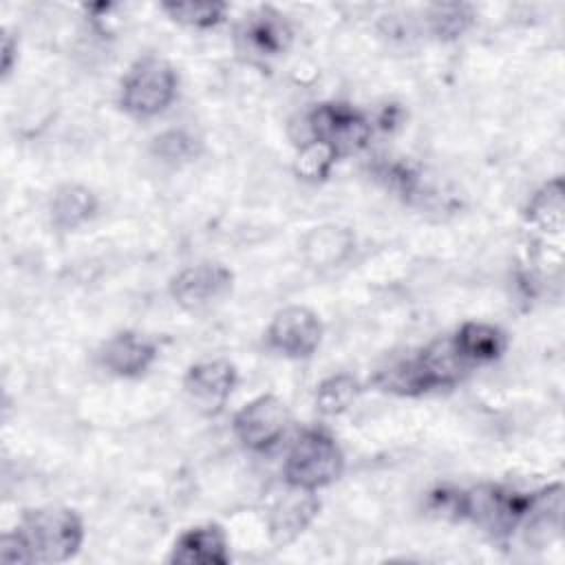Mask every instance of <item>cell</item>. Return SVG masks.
I'll list each match as a JSON object with an SVG mask.
<instances>
[{
  "instance_id": "obj_2",
  "label": "cell",
  "mask_w": 565,
  "mask_h": 565,
  "mask_svg": "<svg viewBox=\"0 0 565 565\" xmlns=\"http://www.w3.org/2000/svg\"><path fill=\"white\" fill-rule=\"evenodd\" d=\"M31 563H62L77 554L84 527L79 516L68 508H40L22 516L20 527Z\"/></svg>"
},
{
  "instance_id": "obj_22",
  "label": "cell",
  "mask_w": 565,
  "mask_h": 565,
  "mask_svg": "<svg viewBox=\"0 0 565 565\" xmlns=\"http://www.w3.org/2000/svg\"><path fill=\"white\" fill-rule=\"evenodd\" d=\"M13 51H15V44H13L11 35L4 33V40H2V73H4V75H9V71H11Z\"/></svg>"
},
{
  "instance_id": "obj_10",
  "label": "cell",
  "mask_w": 565,
  "mask_h": 565,
  "mask_svg": "<svg viewBox=\"0 0 565 565\" xmlns=\"http://www.w3.org/2000/svg\"><path fill=\"white\" fill-rule=\"evenodd\" d=\"M318 501L311 490L294 488L287 483V492L280 494L269 510V534L276 545L291 543L316 516Z\"/></svg>"
},
{
  "instance_id": "obj_11",
  "label": "cell",
  "mask_w": 565,
  "mask_h": 565,
  "mask_svg": "<svg viewBox=\"0 0 565 565\" xmlns=\"http://www.w3.org/2000/svg\"><path fill=\"white\" fill-rule=\"evenodd\" d=\"M278 11L263 7L249 15H245L243 26L238 31L241 42L249 53L256 55H278L291 42V29L282 20Z\"/></svg>"
},
{
  "instance_id": "obj_12",
  "label": "cell",
  "mask_w": 565,
  "mask_h": 565,
  "mask_svg": "<svg viewBox=\"0 0 565 565\" xmlns=\"http://www.w3.org/2000/svg\"><path fill=\"white\" fill-rule=\"evenodd\" d=\"M227 561V541L218 525H199L188 530L179 536L170 556V563L179 565H225Z\"/></svg>"
},
{
  "instance_id": "obj_16",
  "label": "cell",
  "mask_w": 565,
  "mask_h": 565,
  "mask_svg": "<svg viewBox=\"0 0 565 565\" xmlns=\"http://www.w3.org/2000/svg\"><path fill=\"white\" fill-rule=\"evenodd\" d=\"M527 218L534 227L547 234H561L565 221V199H563V181L554 179L545 183L527 205Z\"/></svg>"
},
{
  "instance_id": "obj_17",
  "label": "cell",
  "mask_w": 565,
  "mask_h": 565,
  "mask_svg": "<svg viewBox=\"0 0 565 565\" xmlns=\"http://www.w3.org/2000/svg\"><path fill=\"white\" fill-rule=\"evenodd\" d=\"M355 395H358V382L347 373H338V375L327 377L318 386L316 406L322 415H338L349 408V404L355 399Z\"/></svg>"
},
{
  "instance_id": "obj_21",
  "label": "cell",
  "mask_w": 565,
  "mask_h": 565,
  "mask_svg": "<svg viewBox=\"0 0 565 565\" xmlns=\"http://www.w3.org/2000/svg\"><path fill=\"white\" fill-rule=\"evenodd\" d=\"M439 26L437 33L441 35H459L468 22V18L461 15V7H446L441 9V18H437Z\"/></svg>"
},
{
  "instance_id": "obj_9",
  "label": "cell",
  "mask_w": 565,
  "mask_h": 565,
  "mask_svg": "<svg viewBox=\"0 0 565 565\" xmlns=\"http://www.w3.org/2000/svg\"><path fill=\"white\" fill-rule=\"evenodd\" d=\"M236 384V369L227 360H210L188 369L183 386L188 397L207 415H216Z\"/></svg>"
},
{
  "instance_id": "obj_7",
  "label": "cell",
  "mask_w": 565,
  "mask_h": 565,
  "mask_svg": "<svg viewBox=\"0 0 565 565\" xmlns=\"http://www.w3.org/2000/svg\"><path fill=\"white\" fill-rule=\"evenodd\" d=\"M287 408L274 395H260L245 404L234 417V433L252 450L271 448L285 433Z\"/></svg>"
},
{
  "instance_id": "obj_3",
  "label": "cell",
  "mask_w": 565,
  "mask_h": 565,
  "mask_svg": "<svg viewBox=\"0 0 565 565\" xmlns=\"http://www.w3.org/2000/svg\"><path fill=\"white\" fill-rule=\"evenodd\" d=\"M344 457L331 435L320 428L305 430L291 446L285 461V479L294 488L318 490L340 477Z\"/></svg>"
},
{
  "instance_id": "obj_4",
  "label": "cell",
  "mask_w": 565,
  "mask_h": 565,
  "mask_svg": "<svg viewBox=\"0 0 565 565\" xmlns=\"http://www.w3.org/2000/svg\"><path fill=\"white\" fill-rule=\"evenodd\" d=\"M177 93V75L172 66L157 57L137 62L121 84V106L132 117H154L170 106Z\"/></svg>"
},
{
  "instance_id": "obj_14",
  "label": "cell",
  "mask_w": 565,
  "mask_h": 565,
  "mask_svg": "<svg viewBox=\"0 0 565 565\" xmlns=\"http://www.w3.org/2000/svg\"><path fill=\"white\" fill-rule=\"evenodd\" d=\"M455 349L468 366L497 360L505 349V335L501 329L483 322H466L452 338Z\"/></svg>"
},
{
  "instance_id": "obj_5",
  "label": "cell",
  "mask_w": 565,
  "mask_h": 565,
  "mask_svg": "<svg viewBox=\"0 0 565 565\" xmlns=\"http://www.w3.org/2000/svg\"><path fill=\"white\" fill-rule=\"evenodd\" d=\"M307 124L311 139L329 146L335 159L360 152L371 139L369 121L358 110L344 104L316 106L309 113Z\"/></svg>"
},
{
  "instance_id": "obj_18",
  "label": "cell",
  "mask_w": 565,
  "mask_h": 565,
  "mask_svg": "<svg viewBox=\"0 0 565 565\" xmlns=\"http://www.w3.org/2000/svg\"><path fill=\"white\" fill-rule=\"evenodd\" d=\"M163 9L170 13L172 20L196 29L214 26L225 15L223 2H166Z\"/></svg>"
},
{
  "instance_id": "obj_1",
  "label": "cell",
  "mask_w": 565,
  "mask_h": 565,
  "mask_svg": "<svg viewBox=\"0 0 565 565\" xmlns=\"http://www.w3.org/2000/svg\"><path fill=\"white\" fill-rule=\"evenodd\" d=\"M470 366L455 349L450 340H437L428 344L417 358L397 362L388 371L377 375V384L384 391H393L399 395H417L430 391L435 386L455 384Z\"/></svg>"
},
{
  "instance_id": "obj_15",
  "label": "cell",
  "mask_w": 565,
  "mask_h": 565,
  "mask_svg": "<svg viewBox=\"0 0 565 565\" xmlns=\"http://www.w3.org/2000/svg\"><path fill=\"white\" fill-rule=\"evenodd\" d=\"M97 203L90 190L82 185H64L55 192L51 203V216L53 223L62 230H73L88 221L95 212Z\"/></svg>"
},
{
  "instance_id": "obj_13",
  "label": "cell",
  "mask_w": 565,
  "mask_h": 565,
  "mask_svg": "<svg viewBox=\"0 0 565 565\" xmlns=\"http://www.w3.org/2000/svg\"><path fill=\"white\" fill-rule=\"evenodd\" d=\"M154 358H157L154 344L148 338L132 331L117 333L113 340L106 342L102 351V364L110 373L121 377H135L143 373Z\"/></svg>"
},
{
  "instance_id": "obj_8",
  "label": "cell",
  "mask_w": 565,
  "mask_h": 565,
  "mask_svg": "<svg viewBox=\"0 0 565 565\" xmlns=\"http://www.w3.org/2000/svg\"><path fill=\"white\" fill-rule=\"evenodd\" d=\"M232 287V271L223 265L203 263L179 271L170 282L174 302L185 309H199L225 296Z\"/></svg>"
},
{
  "instance_id": "obj_20",
  "label": "cell",
  "mask_w": 565,
  "mask_h": 565,
  "mask_svg": "<svg viewBox=\"0 0 565 565\" xmlns=\"http://www.w3.org/2000/svg\"><path fill=\"white\" fill-rule=\"evenodd\" d=\"M192 148H194V146H192V139L185 137L183 132H177V130L161 135V137L157 139V146H154V150H157L161 157H166V159H183V157H190V154H192Z\"/></svg>"
},
{
  "instance_id": "obj_19",
  "label": "cell",
  "mask_w": 565,
  "mask_h": 565,
  "mask_svg": "<svg viewBox=\"0 0 565 565\" xmlns=\"http://www.w3.org/2000/svg\"><path fill=\"white\" fill-rule=\"evenodd\" d=\"M335 161V154L331 152L329 146H324L322 141H316V139H309L298 157H296V174H300L302 179H309V181H318V179H324L331 170Z\"/></svg>"
},
{
  "instance_id": "obj_6",
  "label": "cell",
  "mask_w": 565,
  "mask_h": 565,
  "mask_svg": "<svg viewBox=\"0 0 565 565\" xmlns=\"http://www.w3.org/2000/svg\"><path fill=\"white\" fill-rule=\"evenodd\" d=\"M322 338L318 316L307 307H287L278 311L267 329V342L287 358H309Z\"/></svg>"
}]
</instances>
